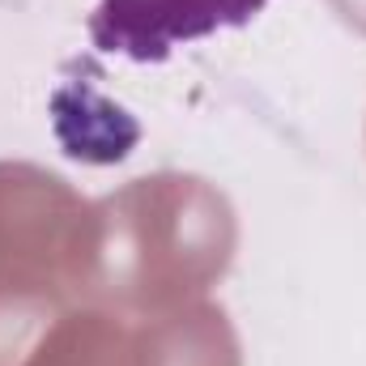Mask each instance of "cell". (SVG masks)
I'll use <instances>...</instances> for the list:
<instances>
[{
    "label": "cell",
    "instance_id": "cell-1",
    "mask_svg": "<svg viewBox=\"0 0 366 366\" xmlns=\"http://www.w3.org/2000/svg\"><path fill=\"white\" fill-rule=\"evenodd\" d=\"M264 4L269 0H98L86 30L107 56L162 64L179 43L252 26Z\"/></svg>",
    "mask_w": 366,
    "mask_h": 366
},
{
    "label": "cell",
    "instance_id": "cell-2",
    "mask_svg": "<svg viewBox=\"0 0 366 366\" xmlns=\"http://www.w3.org/2000/svg\"><path fill=\"white\" fill-rule=\"evenodd\" d=\"M328 4L341 13L345 26H354L358 34H366V0H328Z\"/></svg>",
    "mask_w": 366,
    "mask_h": 366
}]
</instances>
